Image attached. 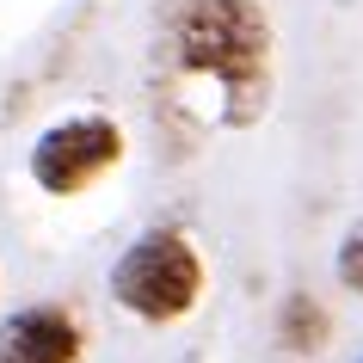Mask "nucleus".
Segmentation results:
<instances>
[{
    "label": "nucleus",
    "mask_w": 363,
    "mask_h": 363,
    "mask_svg": "<svg viewBox=\"0 0 363 363\" xmlns=\"http://www.w3.org/2000/svg\"><path fill=\"white\" fill-rule=\"evenodd\" d=\"M123 160V130L111 117H68L56 130L38 135L31 148V179L50 197H80L86 185H99L105 172Z\"/></svg>",
    "instance_id": "nucleus-3"
},
{
    "label": "nucleus",
    "mask_w": 363,
    "mask_h": 363,
    "mask_svg": "<svg viewBox=\"0 0 363 363\" xmlns=\"http://www.w3.org/2000/svg\"><path fill=\"white\" fill-rule=\"evenodd\" d=\"M0 363H80V326L62 308H19L0 320Z\"/></svg>",
    "instance_id": "nucleus-4"
},
{
    "label": "nucleus",
    "mask_w": 363,
    "mask_h": 363,
    "mask_svg": "<svg viewBox=\"0 0 363 363\" xmlns=\"http://www.w3.org/2000/svg\"><path fill=\"white\" fill-rule=\"evenodd\" d=\"M179 62L222 86L228 123H252L271 80V25L252 0H191L179 19Z\"/></svg>",
    "instance_id": "nucleus-1"
},
{
    "label": "nucleus",
    "mask_w": 363,
    "mask_h": 363,
    "mask_svg": "<svg viewBox=\"0 0 363 363\" xmlns=\"http://www.w3.org/2000/svg\"><path fill=\"white\" fill-rule=\"evenodd\" d=\"M333 339V320H326V308L314 296H289L284 302V345L289 351H320Z\"/></svg>",
    "instance_id": "nucleus-5"
},
{
    "label": "nucleus",
    "mask_w": 363,
    "mask_h": 363,
    "mask_svg": "<svg viewBox=\"0 0 363 363\" xmlns=\"http://www.w3.org/2000/svg\"><path fill=\"white\" fill-rule=\"evenodd\" d=\"M111 296L135 320H185L203 296V259L179 228H148L111 265Z\"/></svg>",
    "instance_id": "nucleus-2"
},
{
    "label": "nucleus",
    "mask_w": 363,
    "mask_h": 363,
    "mask_svg": "<svg viewBox=\"0 0 363 363\" xmlns=\"http://www.w3.org/2000/svg\"><path fill=\"white\" fill-rule=\"evenodd\" d=\"M339 277H345V289L363 296V222L345 234V247H339Z\"/></svg>",
    "instance_id": "nucleus-6"
}]
</instances>
